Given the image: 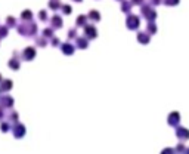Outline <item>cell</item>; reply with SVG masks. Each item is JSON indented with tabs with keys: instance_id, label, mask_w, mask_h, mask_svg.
Wrapping results in <instances>:
<instances>
[{
	"instance_id": "6da1fadb",
	"label": "cell",
	"mask_w": 189,
	"mask_h": 154,
	"mask_svg": "<svg viewBox=\"0 0 189 154\" xmlns=\"http://www.w3.org/2000/svg\"><path fill=\"white\" fill-rule=\"evenodd\" d=\"M18 33L27 37H34L37 33V24L31 22V21H24V24L18 25Z\"/></svg>"
},
{
	"instance_id": "7a4b0ae2",
	"label": "cell",
	"mask_w": 189,
	"mask_h": 154,
	"mask_svg": "<svg viewBox=\"0 0 189 154\" xmlns=\"http://www.w3.org/2000/svg\"><path fill=\"white\" fill-rule=\"evenodd\" d=\"M12 133H13V137L15 138H22L24 135H25V126L21 125L19 122H17V123H13L12 125Z\"/></svg>"
},
{
	"instance_id": "3957f363",
	"label": "cell",
	"mask_w": 189,
	"mask_h": 154,
	"mask_svg": "<svg viewBox=\"0 0 189 154\" xmlns=\"http://www.w3.org/2000/svg\"><path fill=\"white\" fill-rule=\"evenodd\" d=\"M24 61H33L34 58H36V49H34L33 46H28L22 51V55H21Z\"/></svg>"
},
{
	"instance_id": "277c9868",
	"label": "cell",
	"mask_w": 189,
	"mask_h": 154,
	"mask_svg": "<svg viewBox=\"0 0 189 154\" xmlns=\"http://www.w3.org/2000/svg\"><path fill=\"white\" fill-rule=\"evenodd\" d=\"M84 36L87 39H96L98 37V31H96V28L93 25H86L84 27Z\"/></svg>"
},
{
	"instance_id": "5b68a950",
	"label": "cell",
	"mask_w": 189,
	"mask_h": 154,
	"mask_svg": "<svg viewBox=\"0 0 189 154\" xmlns=\"http://www.w3.org/2000/svg\"><path fill=\"white\" fill-rule=\"evenodd\" d=\"M61 49H62V52H64L65 55H72V53H74V51H75V46L71 45V43L68 42V43H62Z\"/></svg>"
},
{
	"instance_id": "8992f818",
	"label": "cell",
	"mask_w": 189,
	"mask_h": 154,
	"mask_svg": "<svg viewBox=\"0 0 189 154\" xmlns=\"http://www.w3.org/2000/svg\"><path fill=\"white\" fill-rule=\"evenodd\" d=\"M50 24H52V28H61L64 22H62V18L58 17V15H53L50 18Z\"/></svg>"
},
{
	"instance_id": "52a82bcc",
	"label": "cell",
	"mask_w": 189,
	"mask_h": 154,
	"mask_svg": "<svg viewBox=\"0 0 189 154\" xmlns=\"http://www.w3.org/2000/svg\"><path fill=\"white\" fill-rule=\"evenodd\" d=\"M87 40H89V39H87L86 36H84V37H77V39H75V42H77L75 46L80 47V49H86V47L89 46V42H87Z\"/></svg>"
},
{
	"instance_id": "ba28073f",
	"label": "cell",
	"mask_w": 189,
	"mask_h": 154,
	"mask_svg": "<svg viewBox=\"0 0 189 154\" xmlns=\"http://www.w3.org/2000/svg\"><path fill=\"white\" fill-rule=\"evenodd\" d=\"M9 67L12 70H19V59H18V52H13V58L9 61Z\"/></svg>"
},
{
	"instance_id": "9c48e42d",
	"label": "cell",
	"mask_w": 189,
	"mask_h": 154,
	"mask_svg": "<svg viewBox=\"0 0 189 154\" xmlns=\"http://www.w3.org/2000/svg\"><path fill=\"white\" fill-rule=\"evenodd\" d=\"M0 105H3L5 108H11L13 105V98L11 97H2L0 98Z\"/></svg>"
},
{
	"instance_id": "30bf717a",
	"label": "cell",
	"mask_w": 189,
	"mask_h": 154,
	"mask_svg": "<svg viewBox=\"0 0 189 154\" xmlns=\"http://www.w3.org/2000/svg\"><path fill=\"white\" fill-rule=\"evenodd\" d=\"M138 25H139V19H138V17L130 15V17L127 18V27L128 28H138Z\"/></svg>"
},
{
	"instance_id": "8fae6325",
	"label": "cell",
	"mask_w": 189,
	"mask_h": 154,
	"mask_svg": "<svg viewBox=\"0 0 189 154\" xmlns=\"http://www.w3.org/2000/svg\"><path fill=\"white\" fill-rule=\"evenodd\" d=\"M12 86H13L12 80H2V83H0V91L7 92L12 89Z\"/></svg>"
},
{
	"instance_id": "7c38bea8",
	"label": "cell",
	"mask_w": 189,
	"mask_h": 154,
	"mask_svg": "<svg viewBox=\"0 0 189 154\" xmlns=\"http://www.w3.org/2000/svg\"><path fill=\"white\" fill-rule=\"evenodd\" d=\"M87 19H89V17H87V15H78L77 21H75V25H77V27H86Z\"/></svg>"
},
{
	"instance_id": "4fadbf2b",
	"label": "cell",
	"mask_w": 189,
	"mask_h": 154,
	"mask_svg": "<svg viewBox=\"0 0 189 154\" xmlns=\"http://www.w3.org/2000/svg\"><path fill=\"white\" fill-rule=\"evenodd\" d=\"M49 7L52 9V11H58V9H61L62 5L59 0H50L49 2Z\"/></svg>"
},
{
	"instance_id": "5bb4252c",
	"label": "cell",
	"mask_w": 189,
	"mask_h": 154,
	"mask_svg": "<svg viewBox=\"0 0 189 154\" xmlns=\"http://www.w3.org/2000/svg\"><path fill=\"white\" fill-rule=\"evenodd\" d=\"M87 17H89V19H92V21H99V19H100V13L98 11H90Z\"/></svg>"
},
{
	"instance_id": "9a60e30c",
	"label": "cell",
	"mask_w": 189,
	"mask_h": 154,
	"mask_svg": "<svg viewBox=\"0 0 189 154\" xmlns=\"http://www.w3.org/2000/svg\"><path fill=\"white\" fill-rule=\"evenodd\" d=\"M21 18H22V21H31V18H33V12L31 11H24L21 13Z\"/></svg>"
},
{
	"instance_id": "2e32d148",
	"label": "cell",
	"mask_w": 189,
	"mask_h": 154,
	"mask_svg": "<svg viewBox=\"0 0 189 154\" xmlns=\"http://www.w3.org/2000/svg\"><path fill=\"white\" fill-rule=\"evenodd\" d=\"M36 45L40 46V47H45V46L47 45V42H46L45 36H43V37H37V39H36Z\"/></svg>"
},
{
	"instance_id": "e0dca14e",
	"label": "cell",
	"mask_w": 189,
	"mask_h": 154,
	"mask_svg": "<svg viewBox=\"0 0 189 154\" xmlns=\"http://www.w3.org/2000/svg\"><path fill=\"white\" fill-rule=\"evenodd\" d=\"M6 25L7 27H17V19L13 17H7V19H6Z\"/></svg>"
},
{
	"instance_id": "ac0fdd59",
	"label": "cell",
	"mask_w": 189,
	"mask_h": 154,
	"mask_svg": "<svg viewBox=\"0 0 189 154\" xmlns=\"http://www.w3.org/2000/svg\"><path fill=\"white\" fill-rule=\"evenodd\" d=\"M43 36H45L46 39L53 37V28H45V30H43Z\"/></svg>"
},
{
	"instance_id": "d6986e66",
	"label": "cell",
	"mask_w": 189,
	"mask_h": 154,
	"mask_svg": "<svg viewBox=\"0 0 189 154\" xmlns=\"http://www.w3.org/2000/svg\"><path fill=\"white\" fill-rule=\"evenodd\" d=\"M0 129L2 132H7L9 129H12V125H9L7 122H3V123H0Z\"/></svg>"
},
{
	"instance_id": "ffe728a7",
	"label": "cell",
	"mask_w": 189,
	"mask_h": 154,
	"mask_svg": "<svg viewBox=\"0 0 189 154\" xmlns=\"http://www.w3.org/2000/svg\"><path fill=\"white\" fill-rule=\"evenodd\" d=\"M7 28H9L7 25H2L0 27V39H3V37L7 36Z\"/></svg>"
},
{
	"instance_id": "44dd1931",
	"label": "cell",
	"mask_w": 189,
	"mask_h": 154,
	"mask_svg": "<svg viewBox=\"0 0 189 154\" xmlns=\"http://www.w3.org/2000/svg\"><path fill=\"white\" fill-rule=\"evenodd\" d=\"M61 9H62V13H64V15H70V13L72 12L71 6H68V5H62Z\"/></svg>"
},
{
	"instance_id": "7402d4cb",
	"label": "cell",
	"mask_w": 189,
	"mask_h": 154,
	"mask_svg": "<svg viewBox=\"0 0 189 154\" xmlns=\"http://www.w3.org/2000/svg\"><path fill=\"white\" fill-rule=\"evenodd\" d=\"M9 120L12 122V125H13V123H17V122H18V113H17V111H12L11 114H9Z\"/></svg>"
},
{
	"instance_id": "603a6c76",
	"label": "cell",
	"mask_w": 189,
	"mask_h": 154,
	"mask_svg": "<svg viewBox=\"0 0 189 154\" xmlns=\"http://www.w3.org/2000/svg\"><path fill=\"white\" fill-rule=\"evenodd\" d=\"M78 36H77V30L75 28H72L68 31V39H77Z\"/></svg>"
},
{
	"instance_id": "cb8c5ba5",
	"label": "cell",
	"mask_w": 189,
	"mask_h": 154,
	"mask_svg": "<svg viewBox=\"0 0 189 154\" xmlns=\"http://www.w3.org/2000/svg\"><path fill=\"white\" fill-rule=\"evenodd\" d=\"M130 7H132V2H123V12H128Z\"/></svg>"
},
{
	"instance_id": "d4e9b609",
	"label": "cell",
	"mask_w": 189,
	"mask_h": 154,
	"mask_svg": "<svg viewBox=\"0 0 189 154\" xmlns=\"http://www.w3.org/2000/svg\"><path fill=\"white\" fill-rule=\"evenodd\" d=\"M138 39H139L140 43H148V39H149V37H148L146 34H142V33H140V34L138 36Z\"/></svg>"
},
{
	"instance_id": "484cf974",
	"label": "cell",
	"mask_w": 189,
	"mask_h": 154,
	"mask_svg": "<svg viewBox=\"0 0 189 154\" xmlns=\"http://www.w3.org/2000/svg\"><path fill=\"white\" fill-rule=\"evenodd\" d=\"M39 18L41 21H47V12L46 11H40L39 12Z\"/></svg>"
},
{
	"instance_id": "4316f807",
	"label": "cell",
	"mask_w": 189,
	"mask_h": 154,
	"mask_svg": "<svg viewBox=\"0 0 189 154\" xmlns=\"http://www.w3.org/2000/svg\"><path fill=\"white\" fill-rule=\"evenodd\" d=\"M61 45V40L58 37H52V46H59Z\"/></svg>"
},
{
	"instance_id": "83f0119b",
	"label": "cell",
	"mask_w": 189,
	"mask_h": 154,
	"mask_svg": "<svg viewBox=\"0 0 189 154\" xmlns=\"http://www.w3.org/2000/svg\"><path fill=\"white\" fill-rule=\"evenodd\" d=\"M3 108H5V107H3V105H0V119L3 117Z\"/></svg>"
},
{
	"instance_id": "f1b7e54d",
	"label": "cell",
	"mask_w": 189,
	"mask_h": 154,
	"mask_svg": "<svg viewBox=\"0 0 189 154\" xmlns=\"http://www.w3.org/2000/svg\"><path fill=\"white\" fill-rule=\"evenodd\" d=\"M134 3H140V2H142V0H133Z\"/></svg>"
},
{
	"instance_id": "f546056e",
	"label": "cell",
	"mask_w": 189,
	"mask_h": 154,
	"mask_svg": "<svg viewBox=\"0 0 189 154\" xmlns=\"http://www.w3.org/2000/svg\"><path fill=\"white\" fill-rule=\"evenodd\" d=\"M74 2H77V3H78V2H83V0H74Z\"/></svg>"
},
{
	"instance_id": "4dcf8cb0",
	"label": "cell",
	"mask_w": 189,
	"mask_h": 154,
	"mask_svg": "<svg viewBox=\"0 0 189 154\" xmlns=\"http://www.w3.org/2000/svg\"><path fill=\"white\" fill-rule=\"evenodd\" d=\"M2 80H3V79H2V74H0V83H2Z\"/></svg>"
}]
</instances>
